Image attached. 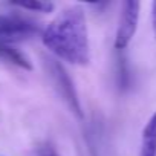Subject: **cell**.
Returning a JSON list of instances; mask_svg holds the SVG:
<instances>
[{
  "mask_svg": "<svg viewBox=\"0 0 156 156\" xmlns=\"http://www.w3.org/2000/svg\"><path fill=\"white\" fill-rule=\"evenodd\" d=\"M35 156H61V154L57 151V148H55L52 144L44 142V144H41V145L37 147Z\"/></svg>",
  "mask_w": 156,
  "mask_h": 156,
  "instance_id": "ba28073f",
  "label": "cell"
},
{
  "mask_svg": "<svg viewBox=\"0 0 156 156\" xmlns=\"http://www.w3.org/2000/svg\"><path fill=\"white\" fill-rule=\"evenodd\" d=\"M19 8L28 9V11H34V12H52L54 11V3L52 2H41V0H32V2H23V3H17Z\"/></svg>",
  "mask_w": 156,
  "mask_h": 156,
  "instance_id": "52a82bcc",
  "label": "cell"
},
{
  "mask_svg": "<svg viewBox=\"0 0 156 156\" xmlns=\"http://www.w3.org/2000/svg\"><path fill=\"white\" fill-rule=\"evenodd\" d=\"M38 28L19 17H0V46L16 44L35 35Z\"/></svg>",
  "mask_w": 156,
  "mask_h": 156,
  "instance_id": "277c9868",
  "label": "cell"
},
{
  "mask_svg": "<svg viewBox=\"0 0 156 156\" xmlns=\"http://www.w3.org/2000/svg\"><path fill=\"white\" fill-rule=\"evenodd\" d=\"M44 66H46V72H48L51 81H52L54 89L61 97V100L66 103L69 110L78 119H84V112H83L80 97H78L75 84L72 81V78L69 76L67 70L64 69V66L55 58H46Z\"/></svg>",
  "mask_w": 156,
  "mask_h": 156,
  "instance_id": "7a4b0ae2",
  "label": "cell"
},
{
  "mask_svg": "<svg viewBox=\"0 0 156 156\" xmlns=\"http://www.w3.org/2000/svg\"><path fill=\"white\" fill-rule=\"evenodd\" d=\"M41 41L58 60L75 66L90 61V40L86 14L81 6L64 8L41 32Z\"/></svg>",
  "mask_w": 156,
  "mask_h": 156,
  "instance_id": "6da1fadb",
  "label": "cell"
},
{
  "mask_svg": "<svg viewBox=\"0 0 156 156\" xmlns=\"http://www.w3.org/2000/svg\"><path fill=\"white\" fill-rule=\"evenodd\" d=\"M0 58L14 64V66H19L25 70H32V63L31 60L20 51L17 49L16 46L12 44H5V46H0Z\"/></svg>",
  "mask_w": 156,
  "mask_h": 156,
  "instance_id": "8992f818",
  "label": "cell"
},
{
  "mask_svg": "<svg viewBox=\"0 0 156 156\" xmlns=\"http://www.w3.org/2000/svg\"><path fill=\"white\" fill-rule=\"evenodd\" d=\"M151 29H153V35L156 38V0L151 3Z\"/></svg>",
  "mask_w": 156,
  "mask_h": 156,
  "instance_id": "9c48e42d",
  "label": "cell"
},
{
  "mask_svg": "<svg viewBox=\"0 0 156 156\" xmlns=\"http://www.w3.org/2000/svg\"><path fill=\"white\" fill-rule=\"evenodd\" d=\"M139 156H156V112L142 127Z\"/></svg>",
  "mask_w": 156,
  "mask_h": 156,
  "instance_id": "5b68a950",
  "label": "cell"
},
{
  "mask_svg": "<svg viewBox=\"0 0 156 156\" xmlns=\"http://www.w3.org/2000/svg\"><path fill=\"white\" fill-rule=\"evenodd\" d=\"M139 14H141V3L138 0H126L122 3L113 43L116 51H124L133 40L139 25Z\"/></svg>",
  "mask_w": 156,
  "mask_h": 156,
  "instance_id": "3957f363",
  "label": "cell"
}]
</instances>
